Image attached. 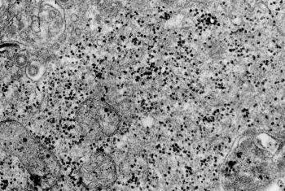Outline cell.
I'll use <instances>...</instances> for the list:
<instances>
[{
	"mask_svg": "<svg viewBox=\"0 0 285 191\" xmlns=\"http://www.w3.org/2000/svg\"><path fill=\"white\" fill-rule=\"evenodd\" d=\"M80 176L88 188L107 187L116 179V168L111 159L104 154H95L82 165Z\"/></svg>",
	"mask_w": 285,
	"mask_h": 191,
	"instance_id": "cell-1",
	"label": "cell"
},
{
	"mask_svg": "<svg viewBox=\"0 0 285 191\" xmlns=\"http://www.w3.org/2000/svg\"><path fill=\"white\" fill-rule=\"evenodd\" d=\"M27 72H28V73H29V76H31V77H35V76L38 73L39 69H38V67L37 66V65L31 64L28 67Z\"/></svg>",
	"mask_w": 285,
	"mask_h": 191,
	"instance_id": "cell-2",
	"label": "cell"
},
{
	"mask_svg": "<svg viewBox=\"0 0 285 191\" xmlns=\"http://www.w3.org/2000/svg\"><path fill=\"white\" fill-rule=\"evenodd\" d=\"M60 1H62V2H67L69 0H60Z\"/></svg>",
	"mask_w": 285,
	"mask_h": 191,
	"instance_id": "cell-3",
	"label": "cell"
}]
</instances>
